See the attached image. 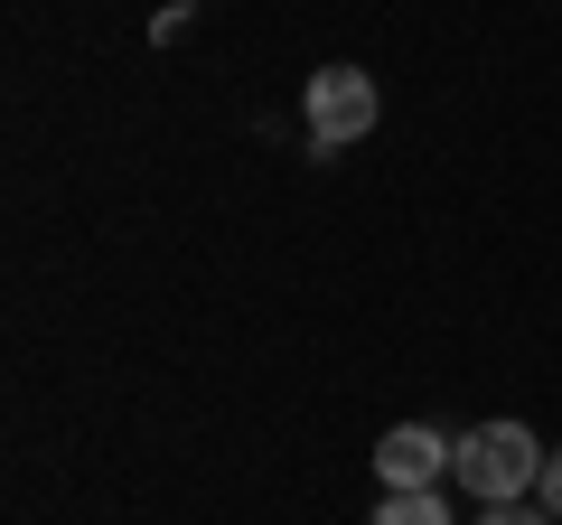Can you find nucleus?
<instances>
[{
    "label": "nucleus",
    "instance_id": "1",
    "mask_svg": "<svg viewBox=\"0 0 562 525\" xmlns=\"http://www.w3.org/2000/svg\"><path fill=\"white\" fill-rule=\"evenodd\" d=\"M450 479H460L479 506H516V498H535V479H543V442L525 423H479V432H460Z\"/></svg>",
    "mask_w": 562,
    "mask_h": 525
},
{
    "label": "nucleus",
    "instance_id": "2",
    "mask_svg": "<svg viewBox=\"0 0 562 525\" xmlns=\"http://www.w3.org/2000/svg\"><path fill=\"white\" fill-rule=\"evenodd\" d=\"M375 76L366 66H319L301 94V122H310V150H357L366 132H375Z\"/></svg>",
    "mask_w": 562,
    "mask_h": 525
},
{
    "label": "nucleus",
    "instance_id": "3",
    "mask_svg": "<svg viewBox=\"0 0 562 525\" xmlns=\"http://www.w3.org/2000/svg\"><path fill=\"white\" fill-rule=\"evenodd\" d=\"M450 460H460V442L431 432V423H394V432L375 442V479H384V488H441Z\"/></svg>",
    "mask_w": 562,
    "mask_h": 525
},
{
    "label": "nucleus",
    "instance_id": "4",
    "mask_svg": "<svg viewBox=\"0 0 562 525\" xmlns=\"http://www.w3.org/2000/svg\"><path fill=\"white\" fill-rule=\"evenodd\" d=\"M366 525H450V506H441V488H384V506Z\"/></svg>",
    "mask_w": 562,
    "mask_h": 525
},
{
    "label": "nucleus",
    "instance_id": "5",
    "mask_svg": "<svg viewBox=\"0 0 562 525\" xmlns=\"http://www.w3.org/2000/svg\"><path fill=\"white\" fill-rule=\"evenodd\" d=\"M479 525H562V516H553V506H525V498H516V506H479Z\"/></svg>",
    "mask_w": 562,
    "mask_h": 525
},
{
    "label": "nucleus",
    "instance_id": "6",
    "mask_svg": "<svg viewBox=\"0 0 562 525\" xmlns=\"http://www.w3.org/2000/svg\"><path fill=\"white\" fill-rule=\"evenodd\" d=\"M535 506H553V516H562V450H543V479H535Z\"/></svg>",
    "mask_w": 562,
    "mask_h": 525
}]
</instances>
